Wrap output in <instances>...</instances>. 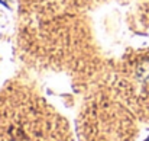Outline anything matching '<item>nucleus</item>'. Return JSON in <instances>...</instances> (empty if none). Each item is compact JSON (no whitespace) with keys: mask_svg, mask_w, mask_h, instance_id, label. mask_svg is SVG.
Wrapping results in <instances>:
<instances>
[{"mask_svg":"<svg viewBox=\"0 0 149 141\" xmlns=\"http://www.w3.org/2000/svg\"><path fill=\"white\" fill-rule=\"evenodd\" d=\"M145 141H149V138H146V140H145Z\"/></svg>","mask_w":149,"mask_h":141,"instance_id":"f257e3e1","label":"nucleus"}]
</instances>
